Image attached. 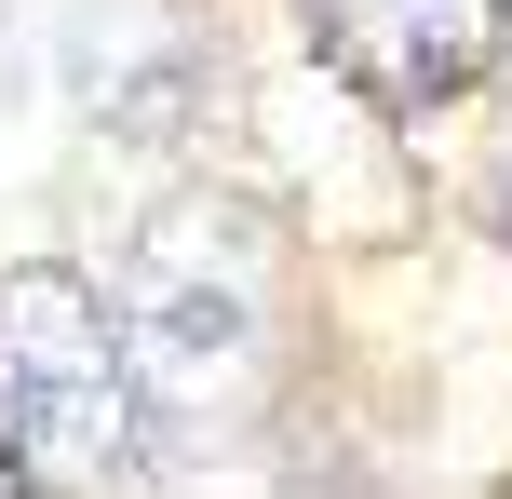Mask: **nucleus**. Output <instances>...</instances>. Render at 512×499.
Returning a JSON list of instances; mask_svg holds the SVG:
<instances>
[{
  "label": "nucleus",
  "instance_id": "nucleus-1",
  "mask_svg": "<svg viewBox=\"0 0 512 499\" xmlns=\"http://www.w3.org/2000/svg\"><path fill=\"white\" fill-rule=\"evenodd\" d=\"M283 311H297V243L256 189H162L122 243V365L149 432H243L256 392L283 378Z\"/></svg>",
  "mask_w": 512,
  "mask_h": 499
},
{
  "label": "nucleus",
  "instance_id": "nucleus-3",
  "mask_svg": "<svg viewBox=\"0 0 512 499\" xmlns=\"http://www.w3.org/2000/svg\"><path fill=\"white\" fill-rule=\"evenodd\" d=\"M297 14H310V41L378 108H405V122L445 108V95H472V81L499 68V41H512V0H297Z\"/></svg>",
  "mask_w": 512,
  "mask_h": 499
},
{
  "label": "nucleus",
  "instance_id": "nucleus-4",
  "mask_svg": "<svg viewBox=\"0 0 512 499\" xmlns=\"http://www.w3.org/2000/svg\"><path fill=\"white\" fill-rule=\"evenodd\" d=\"M0 499H27V459H14V446H0Z\"/></svg>",
  "mask_w": 512,
  "mask_h": 499
},
{
  "label": "nucleus",
  "instance_id": "nucleus-2",
  "mask_svg": "<svg viewBox=\"0 0 512 499\" xmlns=\"http://www.w3.org/2000/svg\"><path fill=\"white\" fill-rule=\"evenodd\" d=\"M0 446L54 486H108L135 473L149 446V405H135V365H122V324L81 270L54 257H14L0 270Z\"/></svg>",
  "mask_w": 512,
  "mask_h": 499
}]
</instances>
